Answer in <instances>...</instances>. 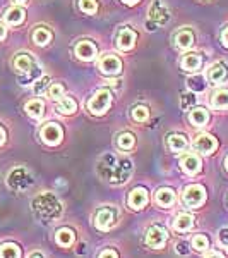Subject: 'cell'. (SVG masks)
<instances>
[{"mask_svg": "<svg viewBox=\"0 0 228 258\" xmlns=\"http://www.w3.org/2000/svg\"><path fill=\"white\" fill-rule=\"evenodd\" d=\"M98 172L111 184H124L132 174V162L126 157L105 155L98 164Z\"/></svg>", "mask_w": 228, "mask_h": 258, "instance_id": "6da1fadb", "label": "cell"}, {"mask_svg": "<svg viewBox=\"0 0 228 258\" xmlns=\"http://www.w3.org/2000/svg\"><path fill=\"white\" fill-rule=\"evenodd\" d=\"M31 207H33V212H35L41 220H45V222H48V220H55L57 217H60V214H62L60 202L53 197L52 193L38 195V197L33 200Z\"/></svg>", "mask_w": 228, "mask_h": 258, "instance_id": "7a4b0ae2", "label": "cell"}, {"mask_svg": "<svg viewBox=\"0 0 228 258\" xmlns=\"http://www.w3.org/2000/svg\"><path fill=\"white\" fill-rule=\"evenodd\" d=\"M14 69L18 73H23L24 78L21 80V85H28L30 81H33L35 78L40 76V69L35 64V60L31 59L28 53H18L14 59Z\"/></svg>", "mask_w": 228, "mask_h": 258, "instance_id": "3957f363", "label": "cell"}, {"mask_svg": "<svg viewBox=\"0 0 228 258\" xmlns=\"http://www.w3.org/2000/svg\"><path fill=\"white\" fill-rule=\"evenodd\" d=\"M110 105H111V91L108 88H101L88 102V110L94 115H103L106 114Z\"/></svg>", "mask_w": 228, "mask_h": 258, "instance_id": "277c9868", "label": "cell"}, {"mask_svg": "<svg viewBox=\"0 0 228 258\" xmlns=\"http://www.w3.org/2000/svg\"><path fill=\"white\" fill-rule=\"evenodd\" d=\"M117 219H119V214L113 207L106 205V207H101L96 215H94V226L99 231H110L111 227L117 224Z\"/></svg>", "mask_w": 228, "mask_h": 258, "instance_id": "5b68a950", "label": "cell"}, {"mask_svg": "<svg viewBox=\"0 0 228 258\" xmlns=\"http://www.w3.org/2000/svg\"><path fill=\"white\" fill-rule=\"evenodd\" d=\"M206 202V189L199 184H190L184 191V203L190 209H199Z\"/></svg>", "mask_w": 228, "mask_h": 258, "instance_id": "8992f818", "label": "cell"}, {"mask_svg": "<svg viewBox=\"0 0 228 258\" xmlns=\"http://www.w3.org/2000/svg\"><path fill=\"white\" fill-rule=\"evenodd\" d=\"M167 239H168V232H167V229H165L163 226H158V224H155V226H151V227L148 229L146 243L151 248H155V249L163 248L165 243H167Z\"/></svg>", "mask_w": 228, "mask_h": 258, "instance_id": "52a82bcc", "label": "cell"}, {"mask_svg": "<svg viewBox=\"0 0 228 258\" xmlns=\"http://www.w3.org/2000/svg\"><path fill=\"white\" fill-rule=\"evenodd\" d=\"M7 182H9V186L14 191H23V189H26L28 186L33 182V179L31 176L28 174V170L26 169H14L12 172L9 174V179H7Z\"/></svg>", "mask_w": 228, "mask_h": 258, "instance_id": "ba28073f", "label": "cell"}, {"mask_svg": "<svg viewBox=\"0 0 228 258\" xmlns=\"http://www.w3.org/2000/svg\"><path fill=\"white\" fill-rule=\"evenodd\" d=\"M149 19L155 24H160V26L168 23L170 11H168V7L165 6L163 0H155V2L151 4V7H149Z\"/></svg>", "mask_w": 228, "mask_h": 258, "instance_id": "9c48e42d", "label": "cell"}, {"mask_svg": "<svg viewBox=\"0 0 228 258\" xmlns=\"http://www.w3.org/2000/svg\"><path fill=\"white\" fill-rule=\"evenodd\" d=\"M62 135H64V133H62V127L57 126V124H53V122L43 126L40 131V136H41V140H43V143L50 145V147L59 145L62 141Z\"/></svg>", "mask_w": 228, "mask_h": 258, "instance_id": "30bf717a", "label": "cell"}, {"mask_svg": "<svg viewBox=\"0 0 228 258\" xmlns=\"http://www.w3.org/2000/svg\"><path fill=\"white\" fill-rule=\"evenodd\" d=\"M98 66H99V71H101L103 74H106V76H117V74H120V71H122V62H120V59L115 55H110V53L103 55L101 59H99Z\"/></svg>", "mask_w": 228, "mask_h": 258, "instance_id": "8fae6325", "label": "cell"}, {"mask_svg": "<svg viewBox=\"0 0 228 258\" xmlns=\"http://www.w3.org/2000/svg\"><path fill=\"white\" fill-rule=\"evenodd\" d=\"M216 147H218V141L211 135H199L196 136V140H194V148H196V152L202 153V155L213 153L214 150H216Z\"/></svg>", "mask_w": 228, "mask_h": 258, "instance_id": "7c38bea8", "label": "cell"}, {"mask_svg": "<svg viewBox=\"0 0 228 258\" xmlns=\"http://www.w3.org/2000/svg\"><path fill=\"white\" fill-rule=\"evenodd\" d=\"M136 38H138L136 31H132L131 28H122L117 35V48L122 50V52H127L136 45Z\"/></svg>", "mask_w": 228, "mask_h": 258, "instance_id": "4fadbf2b", "label": "cell"}, {"mask_svg": "<svg viewBox=\"0 0 228 258\" xmlns=\"http://www.w3.org/2000/svg\"><path fill=\"white\" fill-rule=\"evenodd\" d=\"M201 167H202L201 159H199L197 155H194V153H187V155H184L180 159V169L184 170L185 174L194 176V174H197L199 170H201Z\"/></svg>", "mask_w": 228, "mask_h": 258, "instance_id": "5bb4252c", "label": "cell"}, {"mask_svg": "<svg viewBox=\"0 0 228 258\" xmlns=\"http://www.w3.org/2000/svg\"><path fill=\"white\" fill-rule=\"evenodd\" d=\"M96 45L93 43V41H89V40H82L77 43V47H76V55L79 57L81 60H93L94 57H96Z\"/></svg>", "mask_w": 228, "mask_h": 258, "instance_id": "9a60e30c", "label": "cell"}, {"mask_svg": "<svg viewBox=\"0 0 228 258\" xmlns=\"http://www.w3.org/2000/svg\"><path fill=\"white\" fill-rule=\"evenodd\" d=\"M208 78L213 85H219V83H223L228 78V68L223 64V62H216V64H213L209 68Z\"/></svg>", "mask_w": 228, "mask_h": 258, "instance_id": "2e32d148", "label": "cell"}, {"mask_svg": "<svg viewBox=\"0 0 228 258\" xmlns=\"http://www.w3.org/2000/svg\"><path fill=\"white\" fill-rule=\"evenodd\" d=\"M127 203H129V207H131V209H134V210H141L143 207H146V203H148L146 189L136 188L134 191H131L129 198H127Z\"/></svg>", "mask_w": 228, "mask_h": 258, "instance_id": "e0dca14e", "label": "cell"}, {"mask_svg": "<svg viewBox=\"0 0 228 258\" xmlns=\"http://www.w3.org/2000/svg\"><path fill=\"white\" fill-rule=\"evenodd\" d=\"M24 16H26V12H24L23 7H9L6 12H4V21H6L7 24H11V26H18L24 21Z\"/></svg>", "mask_w": 228, "mask_h": 258, "instance_id": "ac0fdd59", "label": "cell"}, {"mask_svg": "<svg viewBox=\"0 0 228 258\" xmlns=\"http://www.w3.org/2000/svg\"><path fill=\"white\" fill-rule=\"evenodd\" d=\"M189 119H190V124H192V126L202 127L209 122V112L206 109H202V107H196V109L190 112Z\"/></svg>", "mask_w": 228, "mask_h": 258, "instance_id": "d6986e66", "label": "cell"}, {"mask_svg": "<svg viewBox=\"0 0 228 258\" xmlns=\"http://www.w3.org/2000/svg\"><path fill=\"white\" fill-rule=\"evenodd\" d=\"M156 203L161 207H170V205H173V202H175V193H173V189H170V188H161L156 191Z\"/></svg>", "mask_w": 228, "mask_h": 258, "instance_id": "ffe728a7", "label": "cell"}, {"mask_svg": "<svg viewBox=\"0 0 228 258\" xmlns=\"http://www.w3.org/2000/svg\"><path fill=\"white\" fill-rule=\"evenodd\" d=\"M175 45L182 50H187L194 45V33L190 30H182L177 33L175 36Z\"/></svg>", "mask_w": 228, "mask_h": 258, "instance_id": "44dd1931", "label": "cell"}, {"mask_svg": "<svg viewBox=\"0 0 228 258\" xmlns=\"http://www.w3.org/2000/svg\"><path fill=\"white\" fill-rule=\"evenodd\" d=\"M24 110H26V114L33 119H41L45 112V105L41 100H30V102L26 103V107H24Z\"/></svg>", "mask_w": 228, "mask_h": 258, "instance_id": "7402d4cb", "label": "cell"}, {"mask_svg": "<svg viewBox=\"0 0 228 258\" xmlns=\"http://www.w3.org/2000/svg\"><path fill=\"white\" fill-rule=\"evenodd\" d=\"M167 145H168V148L172 150V152H184L185 148H187V140H185V136H182V135H168V138H167Z\"/></svg>", "mask_w": 228, "mask_h": 258, "instance_id": "603a6c76", "label": "cell"}, {"mask_svg": "<svg viewBox=\"0 0 228 258\" xmlns=\"http://www.w3.org/2000/svg\"><path fill=\"white\" fill-rule=\"evenodd\" d=\"M182 69L185 71H197L202 66V59L197 55V53H185L182 57Z\"/></svg>", "mask_w": 228, "mask_h": 258, "instance_id": "cb8c5ba5", "label": "cell"}, {"mask_svg": "<svg viewBox=\"0 0 228 258\" xmlns=\"http://www.w3.org/2000/svg\"><path fill=\"white\" fill-rule=\"evenodd\" d=\"M33 41H35L36 45H47L52 41V31L48 30V28L45 26H38L35 31H33Z\"/></svg>", "mask_w": 228, "mask_h": 258, "instance_id": "d4e9b609", "label": "cell"}, {"mask_svg": "<svg viewBox=\"0 0 228 258\" xmlns=\"http://www.w3.org/2000/svg\"><path fill=\"white\" fill-rule=\"evenodd\" d=\"M211 105L214 109H226L228 107V90H216L211 95Z\"/></svg>", "mask_w": 228, "mask_h": 258, "instance_id": "484cf974", "label": "cell"}, {"mask_svg": "<svg viewBox=\"0 0 228 258\" xmlns=\"http://www.w3.org/2000/svg\"><path fill=\"white\" fill-rule=\"evenodd\" d=\"M55 241H57V244H59V246L67 248V246H70V244L74 243V232L70 231V229H67V227L59 229V231H57V234H55Z\"/></svg>", "mask_w": 228, "mask_h": 258, "instance_id": "4316f807", "label": "cell"}, {"mask_svg": "<svg viewBox=\"0 0 228 258\" xmlns=\"http://www.w3.org/2000/svg\"><path fill=\"white\" fill-rule=\"evenodd\" d=\"M192 226H194V217L189 214H180L179 217L175 219V222H173V227H175V231H179V232L189 231Z\"/></svg>", "mask_w": 228, "mask_h": 258, "instance_id": "83f0119b", "label": "cell"}, {"mask_svg": "<svg viewBox=\"0 0 228 258\" xmlns=\"http://www.w3.org/2000/svg\"><path fill=\"white\" fill-rule=\"evenodd\" d=\"M57 110H59L60 114H65V115L74 114V112L77 110V103L74 102L72 98H69V97H62L60 102H59V107H57Z\"/></svg>", "mask_w": 228, "mask_h": 258, "instance_id": "f1b7e54d", "label": "cell"}, {"mask_svg": "<svg viewBox=\"0 0 228 258\" xmlns=\"http://www.w3.org/2000/svg\"><path fill=\"white\" fill-rule=\"evenodd\" d=\"M21 249L12 243H6L0 246V258H19Z\"/></svg>", "mask_w": 228, "mask_h": 258, "instance_id": "f546056e", "label": "cell"}, {"mask_svg": "<svg viewBox=\"0 0 228 258\" xmlns=\"http://www.w3.org/2000/svg\"><path fill=\"white\" fill-rule=\"evenodd\" d=\"M134 143H136V138L132 133H120L117 136V145H119V148H122V150H131L134 147Z\"/></svg>", "mask_w": 228, "mask_h": 258, "instance_id": "4dcf8cb0", "label": "cell"}, {"mask_svg": "<svg viewBox=\"0 0 228 258\" xmlns=\"http://www.w3.org/2000/svg\"><path fill=\"white\" fill-rule=\"evenodd\" d=\"M187 86L194 91V93H199V91H204V90H206V80H204V76L197 74V76L189 78V80H187Z\"/></svg>", "mask_w": 228, "mask_h": 258, "instance_id": "1f68e13d", "label": "cell"}, {"mask_svg": "<svg viewBox=\"0 0 228 258\" xmlns=\"http://www.w3.org/2000/svg\"><path fill=\"white\" fill-rule=\"evenodd\" d=\"M192 248L197 249V251H206L209 248V239L204 234H199L192 239Z\"/></svg>", "mask_w": 228, "mask_h": 258, "instance_id": "d6a6232c", "label": "cell"}, {"mask_svg": "<svg viewBox=\"0 0 228 258\" xmlns=\"http://www.w3.org/2000/svg\"><path fill=\"white\" fill-rule=\"evenodd\" d=\"M79 9L86 14H94L98 11L96 0H79Z\"/></svg>", "mask_w": 228, "mask_h": 258, "instance_id": "836d02e7", "label": "cell"}, {"mask_svg": "<svg viewBox=\"0 0 228 258\" xmlns=\"http://www.w3.org/2000/svg\"><path fill=\"white\" fill-rule=\"evenodd\" d=\"M48 97L52 100H60L64 97V86L59 85V83H53V85L48 86Z\"/></svg>", "mask_w": 228, "mask_h": 258, "instance_id": "e575fe53", "label": "cell"}, {"mask_svg": "<svg viewBox=\"0 0 228 258\" xmlns=\"http://www.w3.org/2000/svg\"><path fill=\"white\" fill-rule=\"evenodd\" d=\"M148 109L144 105H138L132 109V117H134V120H138V122H144V120L148 119Z\"/></svg>", "mask_w": 228, "mask_h": 258, "instance_id": "d590c367", "label": "cell"}, {"mask_svg": "<svg viewBox=\"0 0 228 258\" xmlns=\"http://www.w3.org/2000/svg\"><path fill=\"white\" fill-rule=\"evenodd\" d=\"M194 103H196V95L194 93H184L180 98V107L184 110H189L190 107H194Z\"/></svg>", "mask_w": 228, "mask_h": 258, "instance_id": "8d00e7d4", "label": "cell"}, {"mask_svg": "<svg viewBox=\"0 0 228 258\" xmlns=\"http://www.w3.org/2000/svg\"><path fill=\"white\" fill-rule=\"evenodd\" d=\"M50 86V80L48 78H41V80L36 81V85H35V93L36 95H41L45 90H47Z\"/></svg>", "mask_w": 228, "mask_h": 258, "instance_id": "74e56055", "label": "cell"}, {"mask_svg": "<svg viewBox=\"0 0 228 258\" xmlns=\"http://www.w3.org/2000/svg\"><path fill=\"white\" fill-rule=\"evenodd\" d=\"M219 241H221L223 246H228V229H221L219 231Z\"/></svg>", "mask_w": 228, "mask_h": 258, "instance_id": "f35d334b", "label": "cell"}, {"mask_svg": "<svg viewBox=\"0 0 228 258\" xmlns=\"http://www.w3.org/2000/svg\"><path fill=\"white\" fill-rule=\"evenodd\" d=\"M98 258H117V253H115L113 249H105V251L99 253Z\"/></svg>", "mask_w": 228, "mask_h": 258, "instance_id": "ab89813d", "label": "cell"}, {"mask_svg": "<svg viewBox=\"0 0 228 258\" xmlns=\"http://www.w3.org/2000/svg\"><path fill=\"white\" fill-rule=\"evenodd\" d=\"M221 41H223V45L228 48V28H225V31H223V35H221Z\"/></svg>", "mask_w": 228, "mask_h": 258, "instance_id": "60d3db41", "label": "cell"}, {"mask_svg": "<svg viewBox=\"0 0 228 258\" xmlns=\"http://www.w3.org/2000/svg\"><path fill=\"white\" fill-rule=\"evenodd\" d=\"M208 258H225V256H223V255H221V253H219V251H213V253H209V255H208Z\"/></svg>", "mask_w": 228, "mask_h": 258, "instance_id": "b9f144b4", "label": "cell"}, {"mask_svg": "<svg viewBox=\"0 0 228 258\" xmlns=\"http://www.w3.org/2000/svg\"><path fill=\"white\" fill-rule=\"evenodd\" d=\"M6 38V28H4V24H0V41Z\"/></svg>", "mask_w": 228, "mask_h": 258, "instance_id": "7bdbcfd3", "label": "cell"}, {"mask_svg": "<svg viewBox=\"0 0 228 258\" xmlns=\"http://www.w3.org/2000/svg\"><path fill=\"white\" fill-rule=\"evenodd\" d=\"M4 141H6V131H4V129L0 127V145H2Z\"/></svg>", "mask_w": 228, "mask_h": 258, "instance_id": "ee69618b", "label": "cell"}, {"mask_svg": "<svg viewBox=\"0 0 228 258\" xmlns=\"http://www.w3.org/2000/svg\"><path fill=\"white\" fill-rule=\"evenodd\" d=\"M179 253H182V255H184V253H187V249H185V244L184 243L179 244Z\"/></svg>", "mask_w": 228, "mask_h": 258, "instance_id": "f6af8a7d", "label": "cell"}, {"mask_svg": "<svg viewBox=\"0 0 228 258\" xmlns=\"http://www.w3.org/2000/svg\"><path fill=\"white\" fill-rule=\"evenodd\" d=\"M30 258H43V255H41V253H33Z\"/></svg>", "mask_w": 228, "mask_h": 258, "instance_id": "bcb514c9", "label": "cell"}, {"mask_svg": "<svg viewBox=\"0 0 228 258\" xmlns=\"http://www.w3.org/2000/svg\"><path fill=\"white\" fill-rule=\"evenodd\" d=\"M122 2H126V4H129V6H132V4L139 2V0H122Z\"/></svg>", "mask_w": 228, "mask_h": 258, "instance_id": "7dc6e473", "label": "cell"}, {"mask_svg": "<svg viewBox=\"0 0 228 258\" xmlns=\"http://www.w3.org/2000/svg\"><path fill=\"white\" fill-rule=\"evenodd\" d=\"M14 2H16V4H24L26 0H14Z\"/></svg>", "mask_w": 228, "mask_h": 258, "instance_id": "c3c4849f", "label": "cell"}, {"mask_svg": "<svg viewBox=\"0 0 228 258\" xmlns=\"http://www.w3.org/2000/svg\"><path fill=\"white\" fill-rule=\"evenodd\" d=\"M225 165H226V170H228V157L225 159Z\"/></svg>", "mask_w": 228, "mask_h": 258, "instance_id": "681fc988", "label": "cell"}]
</instances>
